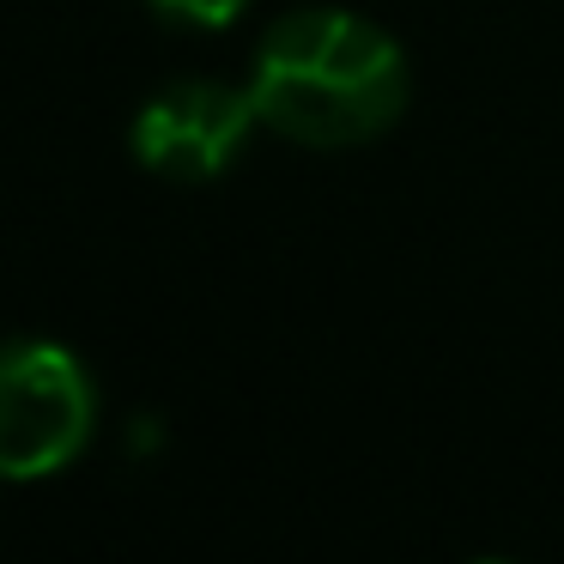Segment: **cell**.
<instances>
[{
	"mask_svg": "<svg viewBox=\"0 0 564 564\" xmlns=\"http://www.w3.org/2000/svg\"><path fill=\"white\" fill-rule=\"evenodd\" d=\"M256 110L292 147L346 152L382 140L406 110L401 43L382 25L346 13V7H304L285 13L256 50Z\"/></svg>",
	"mask_w": 564,
	"mask_h": 564,
	"instance_id": "obj_1",
	"label": "cell"
},
{
	"mask_svg": "<svg viewBox=\"0 0 564 564\" xmlns=\"http://www.w3.org/2000/svg\"><path fill=\"white\" fill-rule=\"evenodd\" d=\"M98 431L91 370L55 340H0V479H50Z\"/></svg>",
	"mask_w": 564,
	"mask_h": 564,
	"instance_id": "obj_2",
	"label": "cell"
},
{
	"mask_svg": "<svg viewBox=\"0 0 564 564\" xmlns=\"http://www.w3.org/2000/svg\"><path fill=\"white\" fill-rule=\"evenodd\" d=\"M256 122V91H231L219 79H183L140 104L134 159L171 183H213L243 159Z\"/></svg>",
	"mask_w": 564,
	"mask_h": 564,
	"instance_id": "obj_3",
	"label": "cell"
},
{
	"mask_svg": "<svg viewBox=\"0 0 564 564\" xmlns=\"http://www.w3.org/2000/svg\"><path fill=\"white\" fill-rule=\"evenodd\" d=\"M152 13L176 19V25H195V31H219L249 13V0H152Z\"/></svg>",
	"mask_w": 564,
	"mask_h": 564,
	"instance_id": "obj_4",
	"label": "cell"
}]
</instances>
